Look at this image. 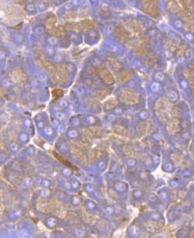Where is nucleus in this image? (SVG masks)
<instances>
[{"instance_id": "obj_44", "label": "nucleus", "mask_w": 194, "mask_h": 238, "mask_svg": "<svg viewBox=\"0 0 194 238\" xmlns=\"http://www.w3.org/2000/svg\"><path fill=\"white\" fill-rule=\"evenodd\" d=\"M53 92H54V94H56V95H57V96H58V97H60V96H62V95H63V91H62V90H61V89H54V91H53Z\"/></svg>"}, {"instance_id": "obj_52", "label": "nucleus", "mask_w": 194, "mask_h": 238, "mask_svg": "<svg viewBox=\"0 0 194 238\" xmlns=\"http://www.w3.org/2000/svg\"><path fill=\"white\" fill-rule=\"evenodd\" d=\"M171 184L173 185V187H176L177 186V183H175V182H171Z\"/></svg>"}, {"instance_id": "obj_29", "label": "nucleus", "mask_w": 194, "mask_h": 238, "mask_svg": "<svg viewBox=\"0 0 194 238\" xmlns=\"http://www.w3.org/2000/svg\"><path fill=\"white\" fill-rule=\"evenodd\" d=\"M80 25L82 27V29L83 30H88V29H90L92 26H93V22L90 21V20H83L80 23Z\"/></svg>"}, {"instance_id": "obj_21", "label": "nucleus", "mask_w": 194, "mask_h": 238, "mask_svg": "<svg viewBox=\"0 0 194 238\" xmlns=\"http://www.w3.org/2000/svg\"><path fill=\"white\" fill-rule=\"evenodd\" d=\"M43 67L46 69V71L51 75V76H55V74H56V67L53 64L49 63V62H46L43 65Z\"/></svg>"}, {"instance_id": "obj_11", "label": "nucleus", "mask_w": 194, "mask_h": 238, "mask_svg": "<svg viewBox=\"0 0 194 238\" xmlns=\"http://www.w3.org/2000/svg\"><path fill=\"white\" fill-rule=\"evenodd\" d=\"M166 6L169 11H171L174 14H177L181 11L180 5L176 2V0H166Z\"/></svg>"}, {"instance_id": "obj_43", "label": "nucleus", "mask_w": 194, "mask_h": 238, "mask_svg": "<svg viewBox=\"0 0 194 238\" xmlns=\"http://www.w3.org/2000/svg\"><path fill=\"white\" fill-rule=\"evenodd\" d=\"M139 117H140V118L146 119V118H148V117H149V114H148V112H146V111H142V112L139 114Z\"/></svg>"}, {"instance_id": "obj_47", "label": "nucleus", "mask_w": 194, "mask_h": 238, "mask_svg": "<svg viewBox=\"0 0 194 238\" xmlns=\"http://www.w3.org/2000/svg\"><path fill=\"white\" fill-rule=\"evenodd\" d=\"M134 196H135V197H137V198H139V197L141 196V193H140L139 191H136V192H134Z\"/></svg>"}, {"instance_id": "obj_45", "label": "nucleus", "mask_w": 194, "mask_h": 238, "mask_svg": "<svg viewBox=\"0 0 194 238\" xmlns=\"http://www.w3.org/2000/svg\"><path fill=\"white\" fill-rule=\"evenodd\" d=\"M165 168H166V170H167V171H170V170H172V165L171 164H169V163H167V164H166V166H165Z\"/></svg>"}, {"instance_id": "obj_13", "label": "nucleus", "mask_w": 194, "mask_h": 238, "mask_svg": "<svg viewBox=\"0 0 194 238\" xmlns=\"http://www.w3.org/2000/svg\"><path fill=\"white\" fill-rule=\"evenodd\" d=\"M149 129V124L146 122H140L139 123L137 127H136V132H137V135L139 137H142L144 136Z\"/></svg>"}, {"instance_id": "obj_30", "label": "nucleus", "mask_w": 194, "mask_h": 238, "mask_svg": "<svg viewBox=\"0 0 194 238\" xmlns=\"http://www.w3.org/2000/svg\"><path fill=\"white\" fill-rule=\"evenodd\" d=\"M55 22H56V18L55 17H50L48 18L47 21H46V27L47 29H48L49 30H51L55 24Z\"/></svg>"}, {"instance_id": "obj_34", "label": "nucleus", "mask_w": 194, "mask_h": 238, "mask_svg": "<svg viewBox=\"0 0 194 238\" xmlns=\"http://www.w3.org/2000/svg\"><path fill=\"white\" fill-rule=\"evenodd\" d=\"M91 131H92L95 137H101L103 134V130L100 127H97V126L93 127V128H91Z\"/></svg>"}, {"instance_id": "obj_9", "label": "nucleus", "mask_w": 194, "mask_h": 238, "mask_svg": "<svg viewBox=\"0 0 194 238\" xmlns=\"http://www.w3.org/2000/svg\"><path fill=\"white\" fill-rule=\"evenodd\" d=\"M168 100L165 98H159L155 104L156 111H168Z\"/></svg>"}, {"instance_id": "obj_25", "label": "nucleus", "mask_w": 194, "mask_h": 238, "mask_svg": "<svg viewBox=\"0 0 194 238\" xmlns=\"http://www.w3.org/2000/svg\"><path fill=\"white\" fill-rule=\"evenodd\" d=\"M147 53V50H146V48L142 45H139L137 46L135 49H134V54L135 56H137L138 58H142L146 55Z\"/></svg>"}, {"instance_id": "obj_1", "label": "nucleus", "mask_w": 194, "mask_h": 238, "mask_svg": "<svg viewBox=\"0 0 194 238\" xmlns=\"http://www.w3.org/2000/svg\"><path fill=\"white\" fill-rule=\"evenodd\" d=\"M121 100L127 105H135L139 102V95L131 89H123L120 94Z\"/></svg>"}, {"instance_id": "obj_2", "label": "nucleus", "mask_w": 194, "mask_h": 238, "mask_svg": "<svg viewBox=\"0 0 194 238\" xmlns=\"http://www.w3.org/2000/svg\"><path fill=\"white\" fill-rule=\"evenodd\" d=\"M144 11L153 17H157L158 14V0H141Z\"/></svg>"}, {"instance_id": "obj_41", "label": "nucleus", "mask_w": 194, "mask_h": 238, "mask_svg": "<svg viewBox=\"0 0 194 238\" xmlns=\"http://www.w3.org/2000/svg\"><path fill=\"white\" fill-rule=\"evenodd\" d=\"M75 144H76L77 146L81 147V148H87V147H88L87 142H83V141H78V142H75Z\"/></svg>"}, {"instance_id": "obj_26", "label": "nucleus", "mask_w": 194, "mask_h": 238, "mask_svg": "<svg viewBox=\"0 0 194 238\" xmlns=\"http://www.w3.org/2000/svg\"><path fill=\"white\" fill-rule=\"evenodd\" d=\"M65 29L69 30H73V31H80L82 30V27L80 25V23H68L65 24Z\"/></svg>"}, {"instance_id": "obj_6", "label": "nucleus", "mask_w": 194, "mask_h": 238, "mask_svg": "<svg viewBox=\"0 0 194 238\" xmlns=\"http://www.w3.org/2000/svg\"><path fill=\"white\" fill-rule=\"evenodd\" d=\"M71 152H72V155L76 158L78 159L79 161H81L83 165L85 166H88L89 165V160H88V158L86 157V155L84 154L83 150L79 149H76V148H72L71 149Z\"/></svg>"}, {"instance_id": "obj_3", "label": "nucleus", "mask_w": 194, "mask_h": 238, "mask_svg": "<svg viewBox=\"0 0 194 238\" xmlns=\"http://www.w3.org/2000/svg\"><path fill=\"white\" fill-rule=\"evenodd\" d=\"M55 81L59 83H64L67 79V70L65 64H59L56 65V74H55Z\"/></svg>"}, {"instance_id": "obj_37", "label": "nucleus", "mask_w": 194, "mask_h": 238, "mask_svg": "<svg viewBox=\"0 0 194 238\" xmlns=\"http://www.w3.org/2000/svg\"><path fill=\"white\" fill-rule=\"evenodd\" d=\"M184 75H185V77H186L187 79L192 80V79H193L194 78V71H192V70H185V72H184Z\"/></svg>"}, {"instance_id": "obj_42", "label": "nucleus", "mask_w": 194, "mask_h": 238, "mask_svg": "<svg viewBox=\"0 0 194 238\" xmlns=\"http://www.w3.org/2000/svg\"><path fill=\"white\" fill-rule=\"evenodd\" d=\"M96 69L93 67V66H89V67H88V69H87V72H88V74H90V75H93V74H96Z\"/></svg>"}, {"instance_id": "obj_19", "label": "nucleus", "mask_w": 194, "mask_h": 238, "mask_svg": "<svg viewBox=\"0 0 194 238\" xmlns=\"http://www.w3.org/2000/svg\"><path fill=\"white\" fill-rule=\"evenodd\" d=\"M182 17H183V21L185 22V23H186V25L188 27H192V24H193V18H192V14L188 11H183V14H182Z\"/></svg>"}, {"instance_id": "obj_4", "label": "nucleus", "mask_w": 194, "mask_h": 238, "mask_svg": "<svg viewBox=\"0 0 194 238\" xmlns=\"http://www.w3.org/2000/svg\"><path fill=\"white\" fill-rule=\"evenodd\" d=\"M37 207L39 208V210H40L43 213H50V212H53L54 202H50L48 200L40 199L37 202Z\"/></svg>"}, {"instance_id": "obj_38", "label": "nucleus", "mask_w": 194, "mask_h": 238, "mask_svg": "<svg viewBox=\"0 0 194 238\" xmlns=\"http://www.w3.org/2000/svg\"><path fill=\"white\" fill-rule=\"evenodd\" d=\"M113 140H114V142L115 143H117V144H122V143L124 142V139H122V137H121V136H118V135H116V136H113Z\"/></svg>"}, {"instance_id": "obj_50", "label": "nucleus", "mask_w": 194, "mask_h": 238, "mask_svg": "<svg viewBox=\"0 0 194 238\" xmlns=\"http://www.w3.org/2000/svg\"><path fill=\"white\" fill-rule=\"evenodd\" d=\"M190 236H191V237L194 238V229H192V230L190 232Z\"/></svg>"}, {"instance_id": "obj_48", "label": "nucleus", "mask_w": 194, "mask_h": 238, "mask_svg": "<svg viewBox=\"0 0 194 238\" xmlns=\"http://www.w3.org/2000/svg\"><path fill=\"white\" fill-rule=\"evenodd\" d=\"M153 216H152V218H154V219H158L159 218V215L158 214H152Z\"/></svg>"}, {"instance_id": "obj_27", "label": "nucleus", "mask_w": 194, "mask_h": 238, "mask_svg": "<svg viewBox=\"0 0 194 238\" xmlns=\"http://www.w3.org/2000/svg\"><path fill=\"white\" fill-rule=\"evenodd\" d=\"M83 220L88 223V224H94L95 222V218L91 215V214H89L87 212H83Z\"/></svg>"}, {"instance_id": "obj_31", "label": "nucleus", "mask_w": 194, "mask_h": 238, "mask_svg": "<svg viewBox=\"0 0 194 238\" xmlns=\"http://www.w3.org/2000/svg\"><path fill=\"white\" fill-rule=\"evenodd\" d=\"M88 105L92 108H97L99 106V101L98 99H87Z\"/></svg>"}, {"instance_id": "obj_8", "label": "nucleus", "mask_w": 194, "mask_h": 238, "mask_svg": "<svg viewBox=\"0 0 194 238\" xmlns=\"http://www.w3.org/2000/svg\"><path fill=\"white\" fill-rule=\"evenodd\" d=\"M98 73H99L101 78L107 84H112L114 83V76L107 68L103 67L100 70H99Z\"/></svg>"}, {"instance_id": "obj_32", "label": "nucleus", "mask_w": 194, "mask_h": 238, "mask_svg": "<svg viewBox=\"0 0 194 238\" xmlns=\"http://www.w3.org/2000/svg\"><path fill=\"white\" fill-rule=\"evenodd\" d=\"M166 49H167V50L170 51V52H174L176 50V46H175V44L172 40H167L166 41Z\"/></svg>"}, {"instance_id": "obj_7", "label": "nucleus", "mask_w": 194, "mask_h": 238, "mask_svg": "<svg viewBox=\"0 0 194 238\" xmlns=\"http://www.w3.org/2000/svg\"><path fill=\"white\" fill-rule=\"evenodd\" d=\"M11 78L15 83H23L25 81V74L21 68L17 67L14 69L13 72L11 73Z\"/></svg>"}, {"instance_id": "obj_40", "label": "nucleus", "mask_w": 194, "mask_h": 238, "mask_svg": "<svg viewBox=\"0 0 194 238\" xmlns=\"http://www.w3.org/2000/svg\"><path fill=\"white\" fill-rule=\"evenodd\" d=\"M106 226H107V223H106V221L105 220H99L98 223H97V227L99 228V229H104L105 227H106Z\"/></svg>"}, {"instance_id": "obj_10", "label": "nucleus", "mask_w": 194, "mask_h": 238, "mask_svg": "<svg viewBox=\"0 0 194 238\" xmlns=\"http://www.w3.org/2000/svg\"><path fill=\"white\" fill-rule=\"evenodd\" d=\"M53 213L55 216L59 217V218H64L66 214L65 212V208L64 207V205L59 202H54V208H53Z\"/></svg>"}, {"instance_id": "obj_51", "label": "nucleus", "mask_w": 194, "mask_h": 238, "mask_svg": "<svg viewBox=\"0 0 194 238\" xmlns=\"http://www.w3.org/2000/svg\"><path fill=\"white\" fill-rule=\"evenodd\" d=\"M158 161H159L158 158V157H155V158H154V163H158Z\"/></svg>"}, {"instance_id": "obj_20", "label": "nucleus", "mask_w": 194, "mask_h": 238, "mask_svg": "<svg viewBox=\"0 0 194 238\" xmlns=\"http://www.w3.org/2000/svg\"><path fill=\"white\" fill-rule=\"evenodd\" d=\"M82 134H83V137L84 138L85 141L87 142H91L93 139H94V134L91 131V129H88V128H83V131H82Z\"/></svg>"}, {"instance_id": "obj_16", "label": "nucleus", "mask_w": 194, "mask_h": 238, "mask_svg": "<svg viewBox=\"0 0 194 238\" xmlns=\"http://www.w3.org/2000/svg\"><path fill=\"white\" fill-rule=\"evenodd\" d=\"M133 77V72L130 70H125L122 72L119 75V82L120 83H126Z\"/></svg>"}, {"instance_id": "obj_35", "label": "nucleus", "mask_w": 194, "mask_h": 238, "mask_svg": "<svg viewBox=\"0 0 194 238\" xmlns=\"http://www.w3.org/2000/svg\"><path fill=\"white\" fill-rule=\"evenodd\" d=\"M108 62H109V64H110L111 65H112L115 70H118V69L121 68V64H120L117 60L109 58H108Z\"/></svg>"}, {"instance_id": "obj_22", "label": "nucleus", "mask_w": 194, "mask_h": 238, "mask_svg": "<svg viewBox=\"0 0 194 238\" xmlns=\"http://www.w3.org/2000/svg\"><path fill=\"white\" fill-rule=\"evenodd\" d=\"M89 158L91 160H97L102 157L103 152L101 150H99V149H90L89 152Z\"/></svg>"}, {"instance_id": "obj_46", "label": "nucleus", "mask_w": 194, "mask_h": 238, "mask_svg": "<svg viewBox=\"0 0 194 238\" xmlns=\"http://www.w3.org/2000/svg\"><path fill=\"white\" fill-rule=\"evenodd\" d=\"M183 49H184V47H183V46L180 49H178V55L179 56H182L183 54V51H184V50H183Z\"/></svg>"}, {"instance_id": "obj_14", "label": "nucleus", "mask_w": 194, "mask_h": 238, "mask_svg": "<svg viewBox=\"0 0 194 238\" xmlns=\"http://www.w3.org/2000/svg\"><path fill=\"white\" fill-rule=\"evenodd\" d=\"M179 128V121L178 119L174 118L173 120H171L169 123H168V125H167V130L168 132L171 133V134H174L177 132Z\"/></svg>"}, {"instance_id": "obj_5", "label": "nucleus", "mask_w": 194, "mask_h": 238, "mask_svg": "<svg viewBox=\"0 0 194 238\" xmlns=\"http://www.w3.org/2000/svg\"><path fill=\"white\" fill-rule=\"evenodd\" d=\"M114 30L115 36L118 38V39L120 41L125 42L127 40V39H128V33H127V31L125 30V29L123 26H121L119 24H116L114 27Z\"/></svg>"}, {"instance_id": "obj_12", "label": "nucleus", "mask_w": 194, "mask_h": 238, "mask_svg": "<svg viewBox=\"0 0 194 238\" xmlns=\"http://www.w3.org/2000/svg\"><path fill=\"white\" fill-rule=\"evenodd\" d=\"M113 129H114V133H115L116 135H118V136H121V137H127V136L129 135V132H128V130H127L124 126H123V125H121V124H115V125H114V126H113Z\"/></svg>"}, {"instance_id": "obj_53", "label": "nucleus", "mask_w": 194, "mask_h": 238, "mask_svg": "<svg viewBox=\"0 0 194 238\" xmlns=\"http://www.w3.org/2000/svg\"><path fill=\"white\" fill-rule=\"evenodd\" d=\"M191 226H192V227H194V220H193V221H192V222H191Z\"/></svg>"}, {"instance_id": "obj_49", "label": "nucleus", "mask_w": 194, "mask_h": 238, "mask_svg": "<svg viewBox=\"0 0 194 238\" xmlns=\"http://www.w3.org/2000/svg\"><path fill=\"white\" fill-rule=\"evenodd\" d=\"M134 164H135V161H134V160H133V159H130V160H129V165H130V166H133Z\"/></svg>"}, {"instance_id": "obj_18", "label": "nucleus", "mask_w": 194, "mask_h": 238, "mask_svg": "<svg viewBox=\"0 0 194 238\" xmlns=\"http://www.w3.org/2000/svg\"><path fill=\"white\" fill-rule=\"evenodd\" d=\"M109 94V90L107 89H99L96 90L94 92V97L96 99H98L99 100L104 99L108 97V95Z\"/></svg>"}, {"instance_id": "obj_33", "label": "nucleus", "mask_w": 194, "mask_h": 238, "mask_svg": "<svg viewBox=\"0 0 194 238\" xmlns=\"http://www.w3.org/2000/svg\"><path fill=\"white\" fill-rule=\"evenodd\" d=\"M51 33L55 36H61L63 34H64V29L62 27H56V28H53L50 30Z\"/></svg>"}, {"instance_id": "obj_15", "label": "nucleus", "mask_w": 194, "mask_h": 238, "mask_svg": "<svg viewBox=\"0 0 194 238\" xmlns=\"http://www.w3.org/2000/svg\"><path fill=\"white\" fill-rule=\"evenodd\" d=\"M117 99L114 98V97H112V98H109L107 100H105L104 104H103V107L104 108H106L107 110H109V109H112L114 108L116 105H117Z\"/></svg>"}, {"instance_id": "obj_36", "label": "nucleus", "mask_w": 194, "mask_h": 238, "mask_svg": "<svg viewBox=\"0 0 194 238\" xmlns=\"http://www.w3.org/2000/svg\"><path fill=\"white\" fill-rule=\"evenodd\" d=\"M181 4L187 9H191L192 7V2L191 0H180Z\"/></svg>"}, {"instance_id": "obj_24", "label": "nucleus", "mask_w": 194, "mask_h": 238, "mask_svg": "<svg viewBox=\"0 0 194 238\" xmlns=\"http://www.w3.org/2000/svg\"><path fill=\"white\" fill-rule=\"evenodd\" d=\"M123 151H124V153L127 157H130V158H133V157H134V155H135L134 149H133V148L130 144H125V145H124V147H123Z\"/></svg>"}, {"instance_id": "obj_17", "label": "nucleus", "mask_w": 194, "mask_h": 238, "mask_svg": "<svg viewBox=\"0 0 194 238\" xmlns=\"http://www.w3.org/2000/svg\"><path fill=\"white\" fill-rule=\"evenodd\" d=\"M125 24L128 26V28H130L131 30H134V31H140L141 30V24L138 23L137 21L129 20V21H126Z\"/></svg>"}, {"instance_id": "obj_23", "label": "nucleus", "mask_w": 194, "mask_h": 238, "mask_svg": "<svg viewBox=\"0 0 194 238\" xmlns=\"http://www.w3.org/2000/svg\"><path fill=\"white\" fill-rule=\"evenodd\" d=\"M145 227H146V228H147L148 231H149V232H155L161 226L158 225V222H156V221H149L148 223L145 224Z\"/></svg>"}, {"instance_id": "obj_39", "label": "nucleus", "mask_w": 194, "mask_h": 238, "mask_svg": "<svg viewBox=\"0 0 194 238\" xmlns=\"http://www.w3.org/2000/svg\"><path fill=\"white\" fill-rule=\"evenodd\" d=\"M171 158H172V160H173L174 163H178V162L181 160V156H180L179 154H177V153H174V154H172Z\"/></svg>"}, {"instance_id": "obj_28", "label": "nucleus", "mask_w": 194, "mask_h": 238, "mask_svg": "<svg viewBox=\"0 0 194 238\" xmlns=\"http://www.w3.org/2000/svg\"><path fill=\"white\" fill-rule=\"evenodd\" d=\"M157 63V57L156 55L154 54H150L148 58H147V61H146V64L149 67H152L155 64Z\"/></svg>"}]
</instances>
